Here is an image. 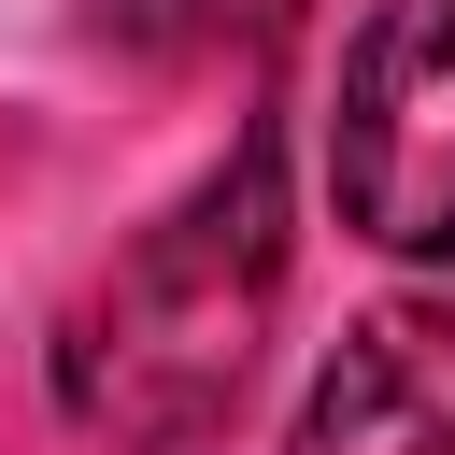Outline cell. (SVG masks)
<instances>
[{
    "label": "cell",
    "instance_id": "3957f363",
    "mask_svg": "<svg viewBox=\"0 0 455 455\" xmlns=\"http://www.w3.org/2000/svg\"><path fill=\"white\" fill-rule=\"evenodd\" d=\"M284 455H455V284L355 313L341 355L313 370Z\"/></svg>",
    "mask_w": 455,
    "mask_h": 455
},
{
    "label": "cell",
    "instance_id": "6da1fadb",
    "mask_svg": "<svg viewBox=\"0 0 455 455\" xmlns=\"http://www.w3.org/2000/svg\"><path fill=\"white\" fill-rule=\"evenodd\" d=\"M270 313H284V128L242 114L228 156L57 313V412L114 455H199L242 412Z\"/></svg>",
    "mask_w": 455,
    "mask_h": 455
},
{
    "label": "cell",
    "instance_id": "7a4b0ae2",
    "mask_svg": "<svg viewBox=\"0 0 455 455\" xmlns=\"http://www.w3.org/2000/svg\"><path fill=\"white\" fill-rule=\"evenodd\" d=\"M327 199L370 256L455 270V0H370L327 100Z\"/></svg>",
    "mask_w": 455,
    "mask_h": 455
}]
</instances>
